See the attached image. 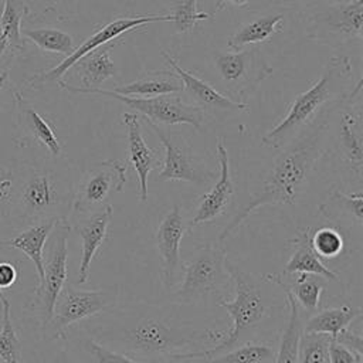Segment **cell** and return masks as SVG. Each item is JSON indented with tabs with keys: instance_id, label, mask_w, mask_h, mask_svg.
<instances>
[{
	"instance_id": "cell-42",
	"label": "cell",
	"mask_w": 363,
	"mask_h": 363,
	"mask_svg": "<svg viewBox=\"0 0 363 363\" xmlns=\"http://www.w3.org/2000/svg\"><path fill=\"white\" fill-rule=\"evenodd\" d=\"M227 4V0H210V16H214L216 13L221 11Z\"/></svg>"
},
{
	"instance_id": "cell-37",
	"label": "cell",
	"mask_w": 363,
	"mask_h": 363,
	"mask_svg": "<svg viewBox=\"0 0 363 363\" xmlns=\"http://www.w3.org/2000/svg\"><path fill=\"white\" fill-rule=\"evenodd\" d=\"M311 244L320 258H336L340 255L345 241L336 228L320 227L311 233Z\"/></svg>"
},
{
	"instance_id": "cell-9",
	"label": "cell",
	"mask_w": 363,
	"mask_h": 363,
	"mask_svg": "<svg viewBox=\"0 0 363 363\" xmlns=\"http://www.w3.org/2000/svg\"><path fill=\"white\" fill-rule=\"evenodd\" d=\"M118 286L101 289H78L68 281L61 289L50 320L43 326L48 339L61 337L68 326L113 309L118 303Z\"/></svg>"
},
{
	"instance_id": "cell-4",
	"label": "cell",
	"mask_w": 363,
	"mask_h": 363,
	"mask_svg": "<svg viewBox=\"0 0 363 363\" xmlns=\"http://www.w3.org/2000/svg\"><path fill=\"white\" fill-rule=\"evenodd\" d=\"M353 88V65L347 55H332L323 65L318 81L296 95L286 115L271 128L261 143L281 149L302 132L323 109L342 101Z\"/></svg>"
},
{
	"instance_id": "cell-17",
	"label": "cell",
	"mask_w": 363,
	"mask_h": 363,
	"mask_svg": "<svg viewBox=\"0 0 363 363\" xmlns=\"http://www.w3.org/2000/svg\"><path fill=\"white\" fill-rule=\"evenodd\" d=\"M113 214V207L111 204H105L99 210L85 214V216H75L72 223H69L71 230L82 241L81 248V261L78 268V284L82 285L88 281L91 262L96 254V251L104 244L108 227L111 224Z\"/></svg>"
},
{
	"instance_id": "cell-35",
	"label": "cell",
	"mask_w": 363,
	"mask_h": 363,
	"mask_svg": "<svg viewBox=\"0 0 363 363\" xmlns=\"http://www.w3.org/2000/svg\"><path fill=\"white\" fill-rule=\"evenodd\" d=\"M329 340L328 335L302 330L298 363H329Z\"/></svg>"
},
{
	"instance_id": "cell-28",
	"label": "cell",
	"mask_w": 363,
	"mask_h": 363,
	"mask_svg": "<svg viewBox=\"0 0 363 363\" xmlns=\"http://www.w3.org/2000/svg\"><path fill=\"white\" fill-rule=\"evenodd\" d=\"M362 316L360 308L349 305L328 308L312 315L302 326L303 332L328 335L330 339H336L340 332L349 329V326Z\"/></svg>"
},
{
	"instance_id": "cell-41",
	"label": "cell",
	"mask_w": 363,
	"mask_h": 363,
	"mask_svg": "<svg viewBox=\"0 0 363 363\" xmlns=\"http://www.w3.org/2000/svg\"><path fill=\"white\" fill-rule=\"evenodd\" d=\"M10 220V210H9V203L4 199H0V225L6 220Z\"/></svg>"
},
{
	"instance_id": "cell-38",
	"label": "cell",
	"mask_w": 363,
	"mask_h": 363,
	"mask_svg": "<svg viewBox=\"0 0 363 363\" xmlns=\"http://www.w3.org/2000/svg\"><path fill=\"white\" fill-rule=\"evenodd\" d=\"M84 347L91 354V357L94 359V363H145V362L133 359L128 354L115 352V350L95 342L91 337H88L84 342Z\"/></svg>"
},
{
	"instance_id": "cell-44",
	"label": "cell",
	"mask_w": 363,
	"mask_h": 363,
	"mask_svg": "<svg viewBox=\"0 0 363 363\" xmlns=\"http://www.w3.org/2000/svg\"><path fill=\"white\" fill-rule=\"evenodd\" d=\"M9 74H10L9 68H6L4 71L0 72V94H1V91L4 89V86H6L7 81H9Z\"/></svg>"
},
{
	"instance_id": "cell-27",
	"label": "cell",
	"mask_w": 363,
	"mask_h": 363,
	"mask_svg": "<svg viewBox=\"0 0 363 363\" xmlns=\"http://www.w3.org/2000/svg\"><path fill=\"white\" fill-rule=\"evenodd\" d=\"M111 50L112 45L108 43L92 50L74 64L82 88H99L102 82L116 75V67L111 60Z\"/></svg>"
},
{
	"instance_id": "cell-3",
	"label": "cell",
	"mask_w": 363,
	"mask_h": 363,
	"mask_svg": "<svg viewBox=\"0 0 363 363\" xmlns=\"http://www.w3.org/2000/svg\"><path fill=\"white\" fill-rule=\"evenodd\" d=\"M74 184L65 166L51 163L23 167L11 180L7 200L10 220L20 225L44 220H68Z\"/></svg>"
},
{
	"instance_id": "cell-20",
	"label": "cell",
	"mask_w": 363,
	"mask_h": 363,
	"mask_svg": "<svg viewBox=\"0 0 363 363\" xmlns=\"http://www.w3.org/2000/svg\"><path fill=\"white\" fill-rule=\"evenodd\" d=\"M122 122L126 128V139H128V160L126 163L132 164L138 180H139V199L142 203L147 201V177L152 170H155L160 164V159L157 152L150 149L145 142L142 133L140 119L136 113L125 112L122 115Z\"/></svg>"
},
{
	"instance_id": "cell-24",
	"label": "cell",
	"mask_w": 363,
	"mask_h": 363,
	"mask_svg": "<svg viewBox=\"0 0 363 363\" xmlns=\"http://www.w3.org/2000/svg\"><path fill=\"white\" fill-rule=\"evenodd\" d=\"M14 102L18 109L20 123L24 130L38 143H41L52 157H58L61 155L62 146L58 140L52 126L38 113V111L17 91L13 92Z\"/></svg>"
},
{
	"instance_id": "cell-32",
	"label": "cell",
	"mask_w": 363,
	"mask_h": 363,
	"mask_svg": "<svg viewBox=\"0 0 363 363\" xmlns=\"http://www.w3.org/2000/svg\"><path fill=\"white\" fill-rule=\"evenodd\" d=\"M23 37L30 40L40 50L47 52H54L67 57L75 48V43L71 34L60 28L52 27H37L21 30Z\"/></svg>"
},
{
	"instance_id": "cell-33",
	"label": "cell",
	"mask_w": 363,
	"mask_h": 363,
	"mask_svg": "<svg viewBox=\"0 0 363 363\" xmlns=\"http://www.w3.org/2000/svg\"><path fill=\"white\" fill-rule=\"evenodd\" d=\"M28 7L24 0H4L0 14V30L7 37L10 50L18 52L24 50V37L21 34V21Z\"/></svg>"
},
{
	"instance_id": "cell-5",
	"label": "cell",
	"mask_w": 363,
	"mask_h": 363,
	"mask_svg": "<svg viewBox=\"0 0 363 363\" xmlns=\"http://www.w3.org/2000/svg\"><path fill=\"white\" fill-rule=\"evenodd\" d=\"M225 268L234 282L235 296L233 301H221L218 305L224 308L233 319L231 329L223 335V340L211 349H201L184 354H177L170 359L187 357H211L218 353L235 347L251 330H254L268 315V306L262 298L258 281L252 274L242 269L237 264L225 259ZM169 360V359H167Z\"/></svg>"
},
{
	"instance_id": "cell-15",
	"label": "cell",
	"mask_w": 363,
	"mask_h": 363,
	"mask_svg": "<svg viewBox=\"0 0 363 363\" xmlns=\"http://www.w3.org/2000/svg\"><path fill=\"white\" fill-rule=\"evenodd\" d=\"M362 78L337 105V145L342 156L357 174L362 173L363 163V132H362Z\"/></svg>"
},
{
	"instance_id": "cell-25",
	"label": "cell",
	"mask_w": 363,
	"mask_h": 363,
	"mask_svg": "<svg viewBox=\"0 0 363 363\" xmlns=\"http://www.w3.org/2000/svg\"><path fill=\"white\" fill-rule=\"evenodd\" d=\"M264 279L279 285L295 299L298 306H302L308 312L316 311L320 301V294L326 286L322 277L313 274H299L298 278L292 279H288L282 274H268Z\"/></svg>"
},
{
	"instance_id": "cell-29",
	"label": "cell",
	"mask_w": 363,
	"mask_h": 363,
	"mask_svg": "<svg viewBox=\"0 0 363 363\" xmlns=\"http://www.w3.org/2000/svg\"><path fill=\"white\" fill-rule=\"evenodd\" d=\"M275 350L268 345L245 343L211 357L169 359L163 363H272Z\"/></svg>"
},
{
	"instance_id": "cell-12",
	"label": "cell",
	"mask_w": 363,
	"mask_h": 363,
	"mask_svg": "<svg viewBox=\"0 0 363 363\" xmlns=\"http://www.w3.org/2000/svg\"><path fill=\"white\" fill-rule=\"evenodd\" d=\"M128 163L118 159H108L91 164L74 184L71 213L85 216L106 204V200L123 190L126 183Z\"/></svg>"
},
{
	"instance_id": "cell-34",
	"label": "cell",
	"mask_w": 363,
	"mask_h": 363,
	"mask_svg": "<svg viewBox=\"0 0 363 363\" xmlns=\"http://www.w3.org/2000/svg\"><path fill=\"white\" fill-rule=\"evenodd\" d=\"M1 302V329H0V357L4 363H20L21 360V343L16 333V329L10 316V301L0 291Z\"/></svg>"
},
{
	"instance_id": "cell-40",
	"label": "cell",
	"mask_w": 363,
	"mask_h": 363,
	"mask_svg": "<svg viewBox=\"0 0 363 363\" xmlns=\"http://www.w3.org/2000/svg\"><path fill=\"white\" fill-rule=\"evenodd\" d=\"M18 279L17 267L11 262L1 261L0 262V291L10 288Z\"/></svg>"
},
{
	"instance_id": "cell-43",
	"label": "cell",
	"mask_w": 363,
	"mask_h": 363,
	"mask_svg": "<svg viewBox=\"0 0 363 363\" xmlns=\"http://www.w3.org/2000/svg\"><path fill=\"white\" fill-rule=\"evenodd\" d=\"M10 50V44L7 37L3 34V31L0 30V58Z\"/></svg>"
},
{
	"instance_id": "cell-18",
	"label": "cell",
	"mask_w": 363,
	"mask_h": 363,
	"mask_svg": "<svg viewBox=\"0 0 363 363\" xmlns=\"http://www.w3.org/2000/svg\"><path fill=\"white\" fill-rule=\"evenodd\" d=\"M162 57L167 62V65L179 75L183 91L186 95L194 102L196 106L201 108L204 112L207 109L211 111H224V112H244L248 111V104L245 102H235L230 96L218 92L214 86H211L204 79L196 77L193 72L186 71L182 68L177 61L164 50L160 51Z\"/></svg>"
},
{
	"instance_id": "cell-10",
	"label": "cell",
	"mask_w": 363,
	"mask_h": 363,
	"mask_svg": "<svg viewBox=\"0 0 363 363\" xmlns=\"http://www.w3.org/2000/svg\"><path fill=\"white\" fill-rule=\"evenodd\" d=\"M214 68L230 96L235 102H245L259 84L272 74V68L257 45L233 51H216Z\"/></svg>"
},
{
	"instance_id": "cell-31",
	"label": "cell",
	"mask_w": 363,
	"mask_h": 363,
	"mask_svg": "<svg viewBox=\"0 0 363 363\" xmlns=\"http://www.w3.org/2000/svg\"><path fill=\"white\" fill-rule=\"evenodd\" d=\"M319 211L326 218L360 225L363 221V194L362 191L346 194L340 190H333L328 201L319 206Z\"/></svg>"
},
{
	"instance_id": "cell-22",
	"label": "cell",
	"mask_w": 363,
	"mask_h": 363,
	"mask_svg": "<svg viewBox=\"0 0 363 363\" xmlns=\"http://www.w3.org/2000/svg\"><path fill=\"white\" fill-rule=\"evenodd\" d=\"M183 88L179 75L170 69H153L142 72L135 81L116 86L111 91L126 95V96H139L150 98L159 95H174Z\"/></svg>"
},
{
	"instance_id": "cell-7",
	"label": "cell",
	"mask_w": 363,
	"mask_h": 363,
	"mask_svg": "<svg viewBox=\"0 0 363 363\" xmlns=\"http://www.w3.org/2000/svg\"><path fill=\"white\" fill-rule=\"evenodd\" d=\"M225 250L220 244H206L184 262L183 282L173 292L182 305L204 303L210 299L225 301V288L231 281L225 268Z\"/></svg>"
},
{
	"instance_id": "cell-21",
	"label": "cell",
	"mask_w": 363,
	"mask_h": 363,
	"mask_svg": "<svg viewBox=\"0 0 363 363\" xmlns=\"http://www.w3.org/2000/svg\"><path fill=\"white\" fill-rule=\"evenodd\" d=\"M311 228H306L301 231L294 242V252L291 254L288 262L285 264V268L282 271V275H292L295 272L298 274H313L319 275L328 281L342 284L339 277L322 261V258L315 252L312 244H311Z\"/></svg>"
},
{
	"instance_id": "cell-1",
	"label": "cell",
	"mask_w": 363,
	"mask_h": 363,
	"mask_svg": "<svg viewBox=\"0 0 363 363\" xmlns=\"http://www.w3.org/2000/svg\"><path fill=\"white\" fill-rule=\"evenodd\" d=\"M86 320L88 337L140 362L163 363L223 337V332L196 328L172 309L152 303L115 306Z\"/></svg>"
},
{
	"instance_id": "cell-26",
	"label": "cell",
	"mask_w": 363,
	"mask_h": 363,
	"mask_svg": "<svg viewBox=\"0 0 363 363\" xmlns=\"http://www.w3.org/2000/svg\"><path fill=\"white\" fill-rule=\"evenodd\" d=\"M282 13H267L252 18L251 21L242 24L237 31H234L228 40L227 45L231 50H241L244 47L261 44L271 38L274 34L281 33L284 24Z\"/></svg>"
},
{
	"instance_id": "cell-11",
	"label": "cell",
	"mask_w": 363,
	"mask_h": 363,
	"mask_svg": "<svg viewBox=\"0 0 363 363\" xmlns=\"http://www.w3.org/2000/svg\"><path fill=\"white\" fill-rule=\"evenodd\" d=\"M69 220H58L48 235L47 250L43 255V279L35 289V309L44 326L54 312L57 298L68 277V235Z\"/></svg>"
},
{
	"instance_id": "cell-36",
	"label": "cell",
	"mask_w": 363,
	"mask_h": 363,
	"mask_svg": "<svg viewBox=\"0 0 363 363\" xmlns=\"http://www.w3.org/2000/svg\"><path fill=\"white\" fill-rule=\"evenodd\" d=\"M170 16L173 17V24L176 33H189L191 31L197 21L207 20L210 17L208 13L199 11L197 0H172Z\"/></svg>"
},
{
	"instance_id": "cell-39",
	"label": "cell",
	"mask_w": 363,
	"mask_h": 363,
	"mask_svg": "<svg viewBox=\"0 0 363 363\" xmlns=\"http://www.w3.org/2000/svg\"><path fill=\"white\" fill-rule=\"evenodd\" d=\"M329 363H363V357L353 353L335 339L329 340Z\"/></svg>"
},
{
	"instance_id": "cell-16",
	"label": "cell",
	"mask_w": 363,
	"mask_h": 363,
	"mask_svg": "<svg viewBox=\"0 0 363 363\" xmlns=\"http://www.w3.org/2000/svg\"><path fill=\"white\" fill-rule=\"evenodd\" d=\"M186 223L179 204H174L172 210L160 221L155 240L162 261V281L166 289H170L180 271V242L186 231Z\"/></svg>"
},
{
	"instance_id": "cell-8",
	"label": "cell",
	"mask_w": 363,
	"mask_h": 363,
	"mask_svg": "<svg viewBox=\"0 0 363 363\" xmlns=\"http://www.w3.org/2000/svg\"><path fill=\"white\" fill-rule=\"evenodd\" d=\"M58 86L71 94H82V95H101L113 98L130 109L139 112L145 121H149L156 125L169 126V125H190L196 130H201L203 128V116L204 111L194 104H189L183 101L177 95H159L150 98H139V96H126L116 94L111 89L102 88H82L74 86L64 81L57 82Z\"/></svg>"
},
{
	"instance_id": "cell-23",
	"label": "cell",
	"mask_w": 363,
	"mask_h": 363,
	"mask_svg": "<svg viewBox=\"0 0 363 363\" xmlns=\"http://www.w3.org/2000/svg\"><path fill=\"white\" fill-rule=\"evenodd\" d=\"M57 221L58 220H44V221L28 224L18 234L13 235L9 240L1 241V244L7 247L20 250L34 264L38 275V282L43 279L44 248H45L48 235L51 234Z\"/></svg>"
},
{
	"instance_id": "cell-30",
	"label": "cell",
	"mask_w": 363,
	"mask_h": 363,
	"mask_svg": "<svg viewBox=\"0 0 363 363\" xmlns=\"http://www.w3.org/2000/svg\"><path fill=\"white\" fill-rule=\"evenodd\" d=\"M285 299L288 305V320L282 330L278 350L274 356L272 363H298L299 354V340L302 335V320L299 313V306L295 299L285 292Z\"/></svg>"
},
{
	"instance_id": "cell-19",
	"label": "cell",
	"mask_w": 363,
	"mask_h": 363,
	"mask_svg": "<svg viewBox=\"0 0 363 363\" xmlns=\"http://www.w3.org/2000/svg\"><path fill=\"white\" fill-rule=\"evenodd\" d=\"M216 152H217V159H218V166H220V176H218L216 184L211 187V190L207 191L201 197L194 216L187 223L189 231L200 224L210 223L214 218H217L218 216H221L234 194V186L231 182V174H230L228 152L221 140L217 142Z\"/></svg>"
},
{
	"instance_id": "cell-45",
	"label": "cell",
	"mask_w": 363,
	"mask_h": 363,
	"mask_svg": "<svg viewBox=\"0 0 363 363\" xmlns=\"http://www.w3.org/2000/svg\"><path fill=\"white\" fill-rule=\"evenodd\" d=\"M230 3H233L234 6H238V7H241V6H245V4H248L251 0H228Z\"/></svg>"
},
{
	"instance_id": "cell-6",
	"label": "cell",
	"mask_w": 363,
	"mask_h": 363,
	"mask_svg": "<svg viewBox=\"0 0 363 363\" xmlns=\"http://www.w3.org/2000/svg\"><path fill=\"white\" fill-rule=\"evenodd\" d=\"M298 17L308 40L339 47L362 38L363 0H301Z\"/></svg>"
},
{
	"instance_id": "cell-14",
	"label": "cell",
	"mask_w": 363,
	"mask_h": 363,
	"mask_svg": "<svg viewBox=\"0 0 363 363\" xmlns=\"http://www.w3.org/2000/svg\"><path fill=\"white\" fill-rule=\"evenodd\" d=\"M146 123L164 147L163 167L155 182L179 180L201 186L211 180L213 174L201 167L194 157L191 146L180 132L170 130L167 126L156 125L149 121H146Z\"/></svg>"
},
{
	"instance_id": "cell-13",
	"label": "cell",
	"mask_w": 363,
	"mask_h": 363,
	"mask_svg": "<svg viewBox=\"0 0 363 363\" xmlns=\"http://www.w3.org/2000/svg\"><path fill=\"white\" fill-rule=\"evenodd\" d=\"M173 17L170 14H146V16H133V17H118L106 24L101 26L98 30H95L88 38H85L82 43L75 45L74 51L64 57L61 62H58L55 67H52L48 71H44L41 74H37L30 78L31 86H41L51 82H58L72 67L74 64L81 60L84 55L91 52L92 50L105 45L111 43L112 40L121 37L122 34L135 30L140 26H146L149 23H172Z\"/></svg>"
},
{
	"instance_id": "cell-2",
	"label": "cell",
	"mask_w": 363,
	"mask_h": 363,
	"mask_svg": "<svg viewBox=\"0 0 363 363\" xmlns=\"http://www.w3.org/2000/svg\"><path fill=\"white\" fill-rule=\"evenodd\" d=\"M342 101L323 109L302 132L281 147L282 152L275 157L261 190L221 230L218 235L220 244L258 208L264 206H292L296 201L308 177L325 152L330 121L336 106Z\"/></svg>"
}]
</instances>
